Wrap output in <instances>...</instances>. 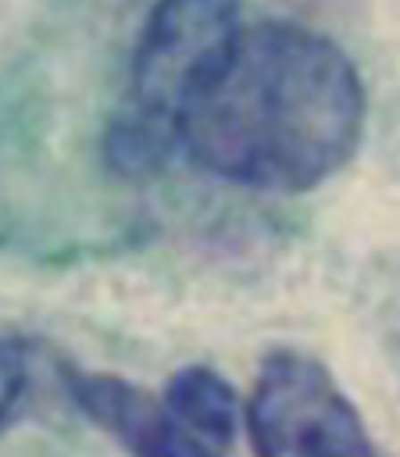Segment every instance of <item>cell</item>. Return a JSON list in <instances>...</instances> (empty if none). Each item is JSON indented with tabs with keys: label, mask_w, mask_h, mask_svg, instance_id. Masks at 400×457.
<instances>
[{
	"label": "cell",
	"mask_w": 400,
	"mask_h": 457,
	"mask_svg": "<svg viewBox=\"0 0 400 457\" xmlns=\"http://www.w3.org/2000/svg\"><path fill=\"white\" fill-rule=\"evenodd\" d=\"M239 32V0H157L150 7L121 107L104 139L118 171L139 175L164 164L189 111L232 57Z\"/></svg>",
	"instance_id": "2"
},
{
	"label": "cell",
	"mask_w": 400,
	"mask_h": 457,
	"mask_svg": "<svg viewBox=\"0 0 400 457\" xmlns=\"http://www.w3.org/2000/svg\"><path fill=\"white\" fill-rule=\"evenodd\" d=\"M289 4H296V7H311V11H321V7H343V4H350V0H289Z\"/></svg>",
	"instance_id": "7"
},
{
	"label": "cell",
	"mask_w": 400,
	"mask_h": 457,
	"mask_svg": "<svg viewBox=\"0 0 400 457\" xmlns=\"http://www.w3.org/2000/svg\"><path fill=\"white\" fill-rule=\"evenodd\" d=\"M361 132L364 86L354 61L307 25L261 21L239 32L179 146L232 186L304 193L354 157Z\"/></svg>",
	"instance_id": "1"
},
{
	"label": "cell",
	"mask_w": 400,
	"mask_h": 457,
	"mask_svg": "<svg viewBox=\"0 0 400 457\" xmlns=\"http://www.w3.org/2000/svg\"><path fill=\"white\" fill-rule=\"evenodd\" d=\"M161 400L193 432H200L204 439L232 450V439H236V428H239V396L218 371L200 368V364L182 368L168 378Z\"/></svg>",
	"instance_id": "5"
},
{
	"label": "cell",
	"mask_w": 400,
	"mask_h": 457,
	"mask_svg": "<svg viewBox=\"0 0 400 457\" xmlns=\"http://www.w3.org/2000/svg\"><path fill=\"white\" fill-rule=\"evenodd\" d=\"M243 418L254 457H382L336 378L289 346L261 361Z\"/></svg>",
	"instance_id": "3"
},
{
	"label": "cell",
	"mask_w": 400,
	"mask_h": 457,
	"mask_svg": "<svg viewBox=\"0 0 400 457\" xmlns=\"http://www.w3.org/2000/svg\"><path fill=\"white\" fill-rule=\"evenodd\" d=\"M68 386L86 418L114 436L132 457H229L225 446L193 432L157 393L136 382L107 371H71Z\"/></svg>",
	"instance_id": "4"
},
{
	"label": "cell",
	"mask_w": 400,
	"mask_h": 457,
	"mask_svg": "<svg viewBox=\"0 0 400 457\" xmlns=\"http://www.w3.org/2000/svg\"><path fill=\"white\" fill-rule=\"evenodd\" d=\"M21 389H25V353L18 343L0 339V421H7Z\"/></svg>",
	"instance_id": "6"
}]
</instances>
